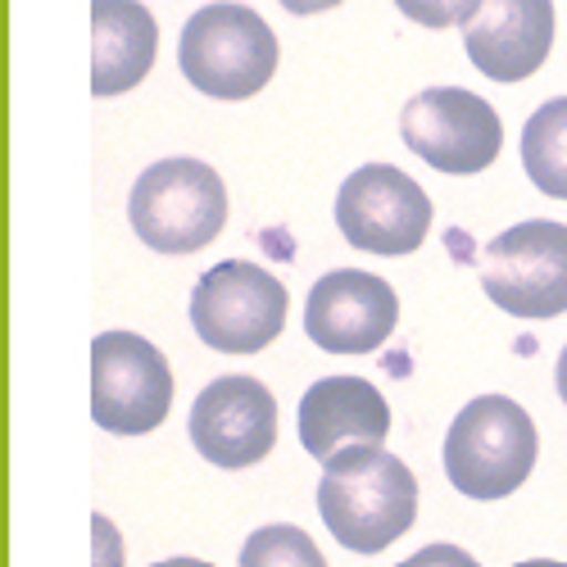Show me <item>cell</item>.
<instances>
[{
	"instance_id": "obj_1",
	"label": "cell",
	"mask_w": 567,
	"mask_h": 567,
	"mask_svg": "<svg viewBox=\"0 0 567 567\" xmlns=\"http://www.w3.org/2000/svg\"><path fill=\"white\" fill-rule=\"evenodd\" d=\"M318 513L354 554L391 549L417 517V482L404 458L382 445H346L322 463Z\"/></svg>"
},
{
	"instance_id": "obj_2",
	"label": "cell",
	"mask_w": 567,
	"mask_h": 567,
	"mask_svg": "<svg viewBox=\"0 0 567 567\" xmlns=\"http://www.w3.org/2000/svg\"><path fill=\"white\" fill-rule=\"evenodd\" d=\"M536 422L508 395H477L445 432V477L467 499H504L536 467Z\"/></svg>"
},
{
	"instance_id": "obj_3",
	"label": "cell",
	"mask_w": 567,
	"mask_h": 567,
	"mask_svg": "<svg viewBox=\"0 0 567 567\" xmlns=\"http://www.w3.org/2000/svg\"><path fill=\"white\" fill-rule=\"evenodd\" d=\"M177 64L200 96L246 101L259 96L277 73V37L250 6L218 0V6H205L186 19Z\"/></svg>"
},
{
	"instance_id": "obj_4",
	"label": "cell",
	"mask_w": 567,
	"mask_h": 567,
	"mask_svg": "<svg viewBox=\"0 0 567 567\" xmlns=\"http://www.w3.org/2000/svg\"><path fill=\"white\" fill-rule=\"evenodd\" d=\"M132 231L159 255H196L227 227V186L205 159H159L127 196Z\"/></svg>"
},
{
	"instance_id": "obj_5",
	"label": "cell",
	"mask_w": 567,
	"mask_h": 567,
	"mask_svg": "<svg viewBox=\"0 0 567 567\" xmlns=\"http://www.w3.org/2000/svg\"><path fill=\"white\" fill-rule=\"evenodd\" d=\"M291 296L259 264L223 259L200 272L192 291V327L218 354H259L287 327Z\"/></svg>"
},
{
	"instance_id": "obj_6",
	"label": "cell",
	"mask_w": 567,
	"mask_h": 567,
	"mask_svg": "<svg viewBox=\"0 0 567 567\" xmlns=\"http://www.w3.org/2000/svg\"><path fill=\"white\" fill-rule=\"evenodd\" d=\"M482 291L513 318L567 313V227L549 218L504 227L482 250Z\"/></svg>"
},
{
	"instance_id": "obj_7",
	"label": "cell",
	"mask_w": 567,
	"mask_h": 567,
	"mask_svg": "<svg viewBox=\"0 0 567 567\" xmlns=\"http://www.w3.org/2000/svg\"><path fill=\"white\" fill-rule=\"evenodd\" d=\"M173 409L168 359L136 332L91 341V417L110 436H146Z\"/></svg>"
},
{
	"instance_id": "obj_8",
	"label": "cell",
	"mask_w": 567,
	"mask_h": 567,
	"mask_svg": "<svg viewBox=\"0 0 567 567\" xmlns=\"http://www.w3.org/2000/svg\"><path fill=\"white\" fill-rule=\"evenodd\" d=\"M404 146L450 177H472L495 164L504 146L499 114L463 86H427L400 110Z\"/></svg>"
},
{
	"instance_id": "obj_9",
	"label": "cell",
	"mask_w": 567,
	"mask_h": 567,
	"mask_svg": "<svg viewBox=\"0 0 567 567\" xmlns=\"http://www.w3.org/2000/svg\"><path fill=\"white\" fill-rule=\"evenodd\" d=\"M337 227L354 250L413 255L427 241L432 200L409 173L391 164H363L337 192Z\"/></svg>"
},
{
	"instance_id": "obj_10",
	"label": "cell",
	"mask_w": 567,
	"mask_h": 567,
	"mask_svg": "<svg viewBox=\"0 0 567 567\" xmlns=\"http://www.w3.org/2000/svg\"><path fill=\"white\" fill-rule=\"evenodd\" d=\"M186 436L214 467H255L277 445V400L255 377H218L196 395Z\"/></svg>"
},
{
	"instance_id": "obj_11",
	"label": "cell",
	"mask_w": 567,
	"mask_h": 567,
	"mask_svg": "<svg viewBox=\"0 0 567 567\" xmlns=\"http://www.w3.org/2000/svg\"><path fill=\"white\" fill-rule=\"evenodd\" d=\"M400 322L391 281L363 268H337L313 281L305 300V332L327 354H372Z\"/></svg>"
},
{
	"instance_id": "obj_12",
	"label": "cell",
	"mask_w": 567,
	"mask_h": 567,
	"mask_svg": "<svg viewBox=\"0 0 567 567\" xmlns=\"http://www.w3.org/2000/svg\"><path fill=\"white\" fill-rule=\"evenodd\" d=\"M554 0H486L463 23V45L477 73L491 82H523L554 51Z\"/></svg>"
},
{
	"instance_id": "obj_13",
	"label": "cell",
	"mask_w": 567,
	"mask_h": 567,
	"mask_svg": "<svg viewBox=\"0 0 567 567\" xmlns=\"http://www.w3.org/2000/svg\"><path fill=\"white\" fill-rule=\"evenodd\" d=\"M296 432L309 458H332L346 445H382L391 436V404L363 377H322L300 395Z\"/></svg>"
},
{
	"instance_id": "obj_14",
	"label": "cell",
	"mask_w": 567,
	"mask_h": 567,
	"mask_svg": "<svg viewBox=\"0 0 567 567\" xmlns=\"http://www.w3.org/2000/svg\"><path fill=\"white\" fill-rule=\"evenodd\" d=\"M159 23L141 0H91V96H123L155 69Z\"/></svg>"
},
{
	"instance_id": "obj_15",
	"label": "cell",
	"mask_w": 567,
	"mask_h": 567,
	"mask_svg": "<svg viewBox=\"0 0 567 567\" xmlns=\"http://www.w3.org/2000/svg\"><path fill=\"white\" fill-rule=\"evenodd\" d=\"M523 168L536 192L567 200V96L545 101L523 127Z\"/></svg>"
},
{
	"instance_id": "obj_16",
	"label": "cell",
	"mask_w": 567,
	"mask_h": 567,
	"mask_svg": "<svg viewBox=\"0 0 567 567\" xmlns=\"http://www.w3.org/2000/svg\"><path fill=\"white\" fill-rule=\"evenodd\" d=\"M241 567H327V558L318 554L309 532L291 523H272L250 532V540L241 545Z\"/></svg>"
},
{
	"instance_id": "obj_17",
	"label": "cell",
	"mask_w": 567,
	"mask_h": 567,
	"mask_svg": "<svg viewBox=\"0 0 567 567\" xmlns=\"http://www.w3.org/2000/svg\"><path fill=\"white\" fill-rule=\"evenodd\" d=\"M400 14L409 23H422V28H454V23H472L477 10L486 0H395Z\"/></svg>"
},
{
	"instance_id": "obj_18",
	"label": "cell",
	"mask_w": 567,
	"mask_h": 567,
	"mask_svg": "<svg viewBox=\"0 0 567 567\" xmlns=\"http://www.w3.org/2000/svg\"><path fill=\"white\" fill-rule=\"evenodd\" d=\"M91 563L96 567H123V536L105 513L91 517Z\"/></svg>"
},
{
	"instance_id": "obj_19",
	"label": "cell",
	"mask_w": 567,
	"mask_h": 567,
	"mask_svg": "<svg viewBox=\"0 0 567 567\" xmlns=\"http://www.w3.org/2000/svg\"><path fill=\"white\" fill-rule=\"evenodd\" d=\"M400 567H482V563L472 558L467 549H458V545H422Z\"/></svg>"
},
{
	"instance_id": "obj_20",
	"label": "cell",
	"mask_w": 567,
	"mask_h": 567,
	"mask_svg": "<svg viewBox=\"0 0 567 567\" xmlns=\"http://www.w3.org/2000/svg\"><path fill=\"white\" fill-rule=\"evenodd\" d=\"M281 10H291V14H322V10H332L341 6V0H277Z\"/></svg>"
},
{
	"instance_id": "obj_21",
	"label": "cell",
	"mask_w": 567,
	"mask_h": 567,
	"mask_svg": "<svg viewBox=\"0 0 567 567\" xmlns=\"http://www.w3.org/2000/svg\"><path fill=\"white\" fill-rule=\"evenodd\" d=\"M554 386H558V400L567 404V346H563V354H558V368H554Z\"/></svg>"
},
{
	"instance_id": "obj_22",
	"label": "cell",
	"mask_w": 567,
	"mask_h": 567,
	"mask_svg": "<svg viewBox=\"0 0 567 567\" xmlns=\"http://www.w3.org/2000/svg\"><path fill=\"white\" fill-rule=\"evenodd\" d=\"M155 567H209V563H200V558H164Z\"/></svg>"
},
{
	"instance_id": "obj_23",
	"label": "cell",
	"mask_w": 567,
	"mask_h": 567,
	"mask_svg": "<svg viewBox=\"0 0 567 567\" xmlns=\"http://www.w3.org/2000/svg\"><path fill=\"white\" fill-rule=\"evenodd\" d=\"M517 567H567V563H554V558H532V563H517Z\"/></svg>"
}]
</instances>
